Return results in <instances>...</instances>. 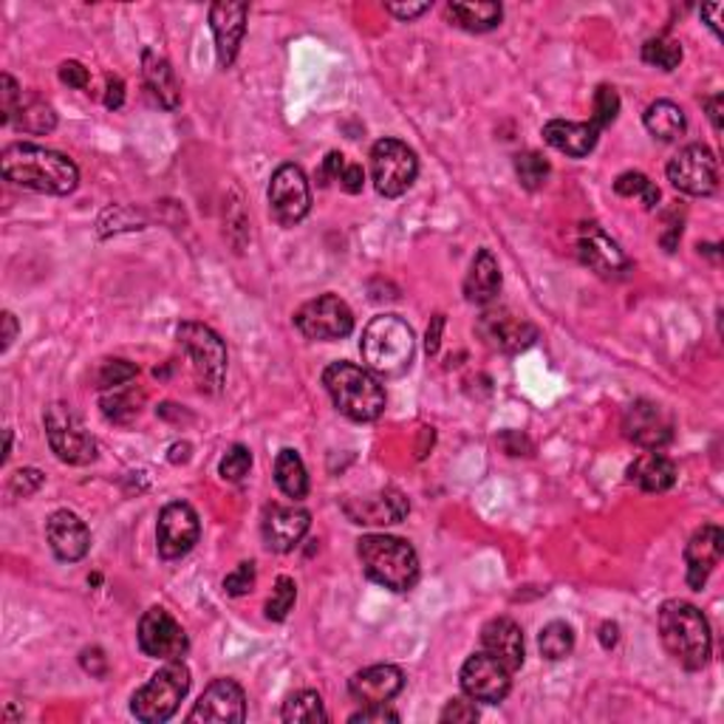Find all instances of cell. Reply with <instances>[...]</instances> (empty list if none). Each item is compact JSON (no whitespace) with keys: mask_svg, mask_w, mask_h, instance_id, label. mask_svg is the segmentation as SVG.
Returning <instances> with one entry per match:
<instances>
[{"mask_svg":"<svg viewBox=\"0 0 724 724\" xmlns=\"http://www.w3.org/2000/svg\"><path fill=\"white\" fill-rule=\"evenodd\" d=\"M549 173H552V165L541 153L526 151L516 156V176L526 190H541L549 181Z\"/></svg>","mask_w":724,"mask_h":724,"instance_id":"39","label":"cell"},{"mask_svg":"<svg viewBox=\"0 0 724 724\" xmlns=\"http://www.w3.org/2000/svg\"><path fill=\"white\" fill-rule=\"evenodd\" d=\"M176 340L193 363L195 382L204 394H218L227 377V345L216 331L195 320H185L176 329Z\"/></svg>","mask_w":724,"mask_h":724,"instance_id":"7","label":"cell"},{"mask_svg":"<svg viewBox=\"0 0 724 724\" xmlns=\"http://www.w3.org/2000/svg\"><path fill=\"white\" fill-rule=\"evenodd\" d=\"M252 470V453L244 445H232L224 453L221 465H218V475L224 481H244L246 473Z\"/></svg>","mask_w":724,"mask_h":724,"instance_id":"44","label":"cell"},{"mask_svg":"<svg viewBox=\"0 0 724 724\" xmlns=\"http://www.w3.org/2000/svg\"><path fill=\"white\" fill-rule=\"evenodd\" d=\"M385 9L394 17H399V21L410 23L417 21V17H422L424 12H431V3H428V0H422V3H388Z\"/></svg>","mask_w":724,"mask_h":724,"instance_id":"53","label":"cell"},{"mask_svg":"<svg viewBox=\"0 0 724 724\" xmlns=\"http://www.w3.org/2000/svg\"><path fill=\"white\" fill-rule=\"evenodd\" d=\"M538 648L541 653H544V660H567L569 653L574 651V628L569 623H563V620H552V623L541 628Z\"/></svg>","mask_w":724,"mask_h":724,"instance_id":"37","label":"cell"},{"mask_svg":"<svg viewBox=\"0 0 724 724\" xmlns=\"http://www.w3.org/2000/svg\"><path fill=\"white\" fill-rule=\"evenodd\" d=\"M722 555H724L722 526L704 524L690 535L688 546H685V567H688L685 581H688V586L694 588V592H702L710 572L722 563Z\"/></svg>","mask_w":724,"mask_h":724,"instance_id":"21","label":"cell"},{"mask_svg":"<svg viewBox=\"0 0 724 724\" xmlns=\"http://www.w3.org/2000/svg\"><path fill=\"white\" fill-rule=\"evenodd\" d=\"M137 373L139 368L134 366V363H128V359H105L100 371H97V388H100V391H114V388L128 385Z\"/></svg>","mask_w":724,"mask_h":724,"instance_id":"42","label":"cell"},{"mask_svg":"<svg viewBox=\"0 0 724 724\" xmlns=\"http://www.w3.org/2000/svg\"><path fill=\"white\" fill-rule=\"evenodd\" d=\"M724 12L722 3H713V7H702V17H708V26L713 29V35L722 37V29H719V15Z\"/></svg>","mask_w":724,"mask_h":724,"instance_id":"61","label":"cell"},{"mask_svg":"<svg viewBox=\"0 0 724 724\" xmlns=\"http://www.w3.org/2000/svg\"><path fill=\"white\" fill-rule=\"evenodd\" d=\"M623 433L628 442L646 450H662L674 439V419L657 402L637 399L625 408Z\"/></svg>","mask_w":724,"mask_h":724,"instance_id":"16","label":"cell"},{"mask_svg":"<svg viewBox=\"0 0 724 724\" xmlns=\"http://www.w3.org/2000/svg\"><path fill=\"white\" fill-rule=\"evenodd\" d=\"M498 292H501V266H498L493 252L479 250L465 278V297L470 303L484 306V303H493Z\"/></svg>","mask_w":724,"mask_h":724,"instance_id":"29","label":"cell"},{"mask_svg":"<svg viewBox=\"0 0 724 724\" xmlns=\"http://www.w3.org/2000/svg\"><path fill=\"white\" fill-rule=\"evenodd\" d=\"M125 102V82L119 77H109V91H105V109H123Z\"/></svg>","mask_w":724,"mask_h":724,"instance_id":"56","label":"cell"},{"mask_svg":"<svg viewBox=\"0 0 724 724\" xmlns=\"http://www.w3.org/2000/svg\"><path fill=\"white\" fill-rule=\"evenodd\" d=\"M617 639H620V625H617V623H602L600 625V646L602 648H614Z\"/></svg>","mask_w":724,"mask_h":724,"instance_id":"60","label":"cell"},{"mask_svg":"<svg viewBox=\"0 0 724 724\" xmlns=\"http://www.w3.org/2000/svg\"><path fill=\"white\" fill-rule=\"evenodd\" d=\"M294 600H297V586L289 574H280L278 581H275L272 597L266 600V620H272V623H283L289 617V611L294 609Z\"/></svg>","mask_w":724,"mask_h":724,"instance_id":"41","label":"cell"},{"mask_svg":"<svg viewBox=\"0 0 724 724\" xmlns=\"http://www.w3.org/2000/svg\"><path fill=\"white\" fill-rule=\"evenodd\" d=\"M405 688V674L396 665H371L363 668L348 679V694L357 699L359 704H388L391 699L402 694Z\"/></svg>","mask_w":724,"mask_h":724,"instance_id":"25","label":"cell"},{"mask_svg":"<svg viewBox=\"0 0 724 724\" xmlns=\"http://www.w3.org/2000/svg\"><path fill=\"white\" fill-rule=\"evenodd\" d=\"M461 690L467 699L481 704H501L512 688V671L493 653L479 651L461 665Z\"/></svg>","mask_w":724,"mask_h":724,"instance_id":"13","label":"cell"},{"mask_svg":"<svg viewBox=\"0 0 724 724\" xmlns=\"http://www.w3.org/2000/svg\"><path fill=\"white\" fill-rule=\"evenodd\" d=\"M447 17H450L459 29L473 31V35H484V31H493L501 26L504 9L501 3H493V0H479V3L453 0V3H447Z\"/></svg>","mask_w":724,"mask_h":724,"instance_id":"31","label":"cell"},{"mask_svg":"<svg viewBox=\"0 0 724 724\" xmlns=\"http://www.w3.org/2000/svg\"><path fill=\"white\" fill-rule=\"evenodd\" d=\"M60 79H63L68 88L82 91V88H88V68L82 63H77V60H68V63L60 65Z\"/></svg>","mask_w":724,"mask_h":724,"instance_id":"51","label":"cell"},{"mask_svg":"<svg viewBox=\"0 0 724 724\" xmlns=\"http://www.w3.org/2000/svg\"><path fill=\"white\" fill-rule=\"evenodd\" d=\"M439 719H442V722H453V724H459V722L470 724L479 719V708H475L473 699H470V702H467V699H450Z\"/></svg>","mask_w":724,"mask_h":724,"instance_id":"49","label":"cell"},{"mask_svg":"<svg viewBox=\"0 0 724 724\" xmlns=\"http://www.w3.org/2000/svg\"><path fill=\"white\" fill-rule=\"evenodd\" d=\"M481 646H484L487 653H493L495 660H501L512 674L521 671V665H524L526 660L524 632H521V625H518L516 620H509V617H495V620H490V623L481 628Z\"/></svg>","mask_w":724,"mask_h":724,"instance_id":"26","label":"cell"},{"mask_svg":"<svg viewBox=\"0 0 724 724\" xmlns=\"http://www.w3.org/2000/svg\"><path fill=\"white\" fill-rule=\"evenodd\" d=\"M100 405L109 422L128 424L139 417V410H142V405H144V394L128 382V385H123V388L105 391Z\"/></svg>","mask_w":724,"mask_h":724,"instance_id":"35","label":"cell"},{"mask_svg":"<svg viewBox=\"0 0 724 724\" xmlns=\"http://www.w3.org/2000/svg\"><path fill=\"white\" fill-rule=\"evenodd\" d=\"M340 187H343L348 195L363 193V187H366V170H363V165H345L343 176H340Z\"/></svg>","mask_w":724,"mask_h":724,"instance_id":"52","label":"cell"},{"mask_svg":"<svg viewBox=\"0 0 724 724\" xmlns=\"http://www.w3.org/2000/svg\"><path fill=\"white\" fill-rule=\"evenodd\" d=\"M137 639L144 657H151V660H181L190 648L179 620L162 606L144 611L142 620H139Z\"/></svg>","mask_w":724,"mask_h":724,"instance_id":"14","label":"cell"},{"mask_svg":"<svg viewBox=\"0 0 724 724\" xmlns=\"http://www.w3.org/2000/svg\"><path fill=\"white\" fill-rule=\"evenodd\" d=\"M275 481H278L280 493L294 498V501H301L308 495V473L306 465H303L301 453L287 447V450L278 453V459H275Z\"/></svg>","mask_w":724,"mask_h":724,"instance_id":"34","label":"cell"},{"mask_svg":"<svg viewBox=\"0 0 724 724\" xmlns=\"http://www.w3.org/2000/svg\"><path fill=\"white\" fill-rule=\"evenodd\" d=\"M600 130L592 123H569V119H552L544 125V142L555 151L567 153L572 158H583L597 148Z\"/></svg>","mask_w":724,"mask_h":724,"instance_id":"27","label":"cell"},{"mask_svg":"<svg viewBox=\"0 0 724 724\" xmlns=\"http://www.w3.org/2000/svg\"><path fill=\"white\" fill-rule=\"evenodd\" d=\"M142 74L144 82L151 88V93L156 97V102L162 109L176 111L181 102V86L179 79H176V72H173V65L167 63L162 54H156L153 49H144L142 54Z\"/></svg>","mask_w":724,"mask_h":724,"instance_id":"30","label":"cell"},{"mask_svg":"<svg viewBox=\"0 0 724 724\" xmlns=\"http://www.w3.org/2000/svg\"><path fill=\"white\" fill-rule=\"evenodd\" d=\"M12 123H15L17 130L23 134H37V137H43V134H51V130L58 128V114L51 109L49 102L40 100L37 93H23L21 102H17L15 116H12Z\"/></svg>","mask_w":724,"mask_h":724,"instance_id":"33","label":"cell"},{"mask_svg":"<svg viewBox=\"0 0 724 724\" xmlns=\"http://www.w3.org/2000/svg\"><path fill=\"white\" fill-rule=\"evenodd\" d=\"M442 329H445V317L436 315L433 317V326L428 329V354H436L439 352V343H442Z\"/></svg>","mask_w":724,"mask_h":724,"instance_id":"59","label":"cell"},{"mask_svg":"<svg viewBox=\"0 0 724 724\" xmlns=\"http://www.w3.org/2000/svg\"><path fill=\"white\" fill-rule=\"evenodd\" d=\"M643 123H646V130L651 134L653 139H660V142H674L685 134L688 128V119H685V111L671 100H657L651 102L643 114Z\"/></svg>","mask_w":724,"mask_h":724,"instance_id":"32","label":"cell"},{"mask_svg":"<svg viewBox=\"0 0 724 724\" xmlns=\"http://www.w3.org/2000/svg\"><path fill=\"white\" fill-rule=\"evenodd\" d=\"M0 170L12 185L46 195H68L79 185V170L72 158L29 142L9 144L0 156Z\"/></svg>","mask_w":724,"mask_h":724,"instance_id":"1","label":"cell"},{"mask_svg":"<svg viewBox=\"0 0 724 724\" xmlns=\"http://www.w3.org/2000/svg\"><path fill=\"white\" fill-rule=\"evenodd\" d=\"M280 719L287 724H317L329 722V713L323 708V699L315 690H301V694L289 696L280 710Z\"/></svg>","mask_w":724,"mask_h":724,"instance_id":"36","label":"cell"},{"mask_svg":"<svg viewBox=\"0 0 724 724\" xmlns=\"http://www.w3.org/2000/svg\"><path fill=\"white\" fill-rule=\"evenodd\" d=\"M479 334L484 338V343L490 348H498V352L516 354L530 348L535 340H538V329L532 323H526L524 317L512 315L507 308H490L484 312L479 320Z\"/></svg>","mask_w":724,"mask_h":724,"instance_id":"19","label":"cell"},{"mask_svg":"<svg viewBox=\"0 0 724 724\" xmlns=\"http://www.w3.org/2000/svg\"><path fill=\"white\" fill-rule=\"evenodd\" d=\"M614 193L623 195V199H634V195H637V199H643L646 209H657V204H660V187L653 185L646 173L639 170L620 173L614 181Z\"/></svg>","mask_w":724,"mask_h":724,"instance_id":"38","label":"cell"},{"mask_svg":"<svg viewBox=\"0 0 724 724\" xmlns=\"http://www.w3.org/2000/svg\"><path fill=\"white\" fill-rule=\"evenodd\" d=\"M43 473L40 470H35V467H26V470H17L15 475H12V481H9V490L15 495H21V498H29V495H35L37 490L43 487Z\"/></svg>","mask_w":724,"mask_h":724,"instance_id":"47","label":"cell"},{"mask_svg":"<svg viewBox=\"0 0 724 724\" xmlns=\"http://www.w3.org/2000/svg\"><path fill=\"white\" fill-rule=\"evenodd\" d=\"M23 91L17 88V82L12 79V74H3L0 77V123L12 125V116H15L17 102H21Z\"/></svg>","mask_w":724,"mask_h":724,"instance_id":"46","label":"cell"},{"mask_svg":"<svg viewBox=\"0 0 724 724\" xmlns=\"http://www.w3.org/2000/svg\"><path fill=\"white\" fill-rule=\"evenodd\" d=\"M617 114H620V93L614 86H600L595 91V105H592V125L597 130L614 125Z\"/></svg>","mask_w":724,"mask_h":724,"instance_id":"43","label":"cell"},{"mask_svg":"<svg viewBox=\"0 0 724 724\" xmlns=\"http://www.w3.org/2000/svg\"><path fill=\"white\" fill-rule=\"evenodd\" d=\"M269 213L280 227H294L312 209V185L297 165H280L269 179Z\"/></svg>","mask_w":724,"mask_h":724,"instance_id":"12","label":"cell"},{"mask_svg":"<svg viewBox=\"0 0 724 724\" xmlns=\"http://www.w3.org/2000/svg\"><path fill=\"white\" fill-rule=\"evenodd\" d=\"M668 181L685 195L704 199L719 190V158L704 144H688L668 162Z\"/></svg>","mask_w":724,"mask_h":724,"instance_id":"11","label":"cell"},{"mask_svg":"<svg viewBox=\"0 0 724 724\" xmlns=\"http://www.w3.org/2000/svg\"><path fill=\"white\" fill-rule=\"evenodd\" d=\"M679 238H682V218L676 221V213H671V216H668L665 230L660 232V244L665 246V252H674L676 244H679Z\"/></svg>","mask_w":724,"mask_h":724,"instance_id":"55","label":"cell"},{"mask_svg":"<svg viewBox=\"0 0 724 724\" xmlns=\"http://www.w3.org/2000/svg\"><path fill=\"white\" fill-rule=\"evenodd\" d=\"M628 481L643 493H668L676 484V465L660 450H648L632 461Z\"/></svg>","mask_w":724,"mask_h":724,"instance_id":"28","label":"cell"},{"mask_svg":"<svg viewBox=\"0 0 724 724\" xmlns=\"http://www.w3.org/2000/svg\"><path fill=\"white\" fill-rule=\"evenodd\" d=\"M15 338H17L15 315H12V312H3V345H0V348H3V352H9V345L15 343Z\"/></svg>","mask_w":724,"mask_h":724,"instance_id":"58","label":"cell"},{"mask_svg":"<svg viewBox=\"0 0 724 724\" xmlns=\"http://www.w3.org/2000/svg\"><path fill=\"white\" fill-rule=\"evenodd\" d=\"M419 176V158L402 139H380L371 148V179L377 193L399 199L414 187Z\"/></svg>","mask_w":724,"mask_h":724,"instance_id":"8","label":"cell"},{"mask_svg":"<svg viewBox=\"0 0 724 724\" xmlns=\"http://www.w3.org/2000/svg\"><path fill=\"white\" fill-rule=\"evenodd\" d=\"M363 572L377 586L391 592H410L419 581V555L408 541L396 535H363L357 541Z\"/></svg>","mask_w":724,"mask_h":724,"instance_id":"5","label":"cell"},{"mask_svg":"<svg viewBox=\"0 0 724 724\" xmlns=\"http://www.w3.org/2000/svg\"><path fill=\"white\" fill-rule=\"evenodd\" d=\"M308 526H312V516L303 507H280V504L266 507L264 521H261L266 549L280 555L292 552L294 546L306 538Z\"/></svg>","mask_w":724,"mask_h":724,"instance_id":"22","label":"cell"},{"mask_svg":"<svg viewBox=\"0 0 724 724\" xmlns=\"http://www.w3.org/2000/svg\"><path fill=\"white\" fill-rule=\"evenodd\" d=\"M255 577H258L255 563H252V560H244V563H238L236 572H230L224 577V592L230 597L250 595L252 588H255Z\"/></svg>","mask_w":724,"mask_h":724,"instance_id":"45","label":"cell"},{"mask_svg":"<svg viewBox=\"0 0 724 724\" xmlns=\"http://www.w3.org/2000/svg\"><path fill=\"white\" fill-rule=\"evenodd\" d=\"M722 105H724L722 93H713V97L704 100V109H708L710 123H713V130H716V134H722Z\"/></svg>","mask_w":724,"mask_h":724,"instance_id":"57","label":"cell"},{"mask_svg":"<svg viewBox=\"0 0 724 724\" xmlns=\"http://www.w3.org/2000/svg\"><path fill=\"white\" fill-rule=\"evenodd\" d=\"M345 165H348V162H345L343 153L331 151L329 156L323 158V165H320V173H317V181H320V187H326V185H329V181H340V176H343Z\"/></svg>","mask_w":724,"mask_h":724,"instance_id":"50","label":"cell"},{"mask_svg":"<svg viewBox=\"0 0 724 724\" xmlns=\"http://www.w3.org/2000/svg\"><path fill=\"white\" fill-rule=\"evenodd\" d=\"M577 252H581L583 264L606 280L625 278V272L632 269V261L625 258L620 244L597 224H583L581 236H577Z\"/></svg>","mask_w":724,"mask_h":724,"instance_id":"17","label":"cell"},{"mask_svg":"<svg viewBox=\"0 0 724 724\" xmlns=\"http://www.w3.org/2000/svg\"><path fill=\"white\" fill-rule=\"evenodd\" d=\"M246 15H250L246 3H224V0H218V3L209 7V26H213V35H216L218 63L224 68H230L236 63L241 40L246 35Z\"/></svg>","mask_w":724,"mask_h":724,"instance_id":"24","label":"cell"},{"mask_svg":"<svg viewBox=\"0 0 724 724\" xmlns=\"http://www.w3.org/2000/svg\"><path fill=\"white\" fill-rule=\"evenodd\" d=\"M643 60L660 72H674L682 63V46L671 37H651L646 46H643Z\"/></svg>","mask_w":724,"mask_h":724,"instance_id":"40","label":"cell"},{"mask_svg":"<svg viewBox=\"0 0 724 724\" xmlns=\"http://www.w3.org/2000/svg\"><path fill=\"white\" fill-rule=\"evenodd\" d=\"M343 512L352 524L388 526L399 524L402 518L410 512V504L399 490L385 487L380 493L363 495V498H348V501H343Z\"/></svg>","mask_w":724,"mask_h":724,"instance_id":"20","label":"cell"},{"mask_svg":"<svg viewBox=\"0 0 724 724\" xmlns=\"http://www.w3.org/2000/svg\"><path fill=\"white\" fill-rule=\"evenodd\" d=\"M294 326L306 340L334 343V340H345L354 331V312L343 297L329 292L303 303L294 315Z\"/></svg>","mask_w":724,"mask_h":724,"instance_id":"10","label":"cell"},{"mask_svg":"<svg viewBox=\"0 0 724 724\" xmlns=\"http://www.w3.org/2000/svg\"><path fill=\"white\" fill-rule=\"evenodd\" d=\"M201 538L199 512L187 501H173L158 512L156 546L165 560L185 558Z\"/></svg>","mask_w":724,"mask_h":724,"instance_id":"15","label":"cell"},{"mask_svg":"<svg viewBox=\"0 0 724 724\" xmlns=\"http://www.w3.org/2000/svg\"><path fill=\"white\" fill-rule=\"evenodd\" d=\"M660 639L665 651L679 662L685 671H702L713 651L708 617L699 606L688 600H665L657 614Z\"/></svg>","mask_w":724,"mask_h":724,"instance_id":"2","label":"cell"},{"mask_svg":"<svg viewBox=\"0 0 724 724\" xmlns=\"http://www.w3.org/2000/svg\"><path fill=\"white\" fill-rule=\"evenodd\" d=\"M46 439H49L51 450L65 465H91L97 459V442L91 433L86 431L82 419L72 410V405L65 402H54L43 417Z\"/></svg>","mask_w":724,"mask_h":724,"instance_id":"9","label":"cell"},{"mask_svg":"<svg viewBox=\"0 0 724 724\" xmlns=\"http://www.w3.org/2000/svg\"><path fill=\"white\" fill-rule=\"evenodd\" d=\"M323 385L334 408L352 422H377L385 414V388L380 385V377H373L368 368L343 363V359L331 363L323 371Z\"/></svg>","mask_w":724,"mask_h":724,"instance_id":"4","label":"cell"},{"mask_svg":"<svg viewBox=\"0 0 724 724\" xmlns=\"http://www.w3.org/2000/svg\"><path fill=\"white\" fill-rule=\"evenodd\" d=\"M348 722H352V724H359V722H363V724L399 722V713L388 708V704H363V710L352 713V716H348Z\"/></svg>","mask_w":724,"mask_h":724,"instance_id":"48","label":"cell"},{"mask_svg":"<svg viewBox=\"0 0 724 724\" xmlns=\"http://www.w3.org/2000/svg\"><path fill=\"white\" fill-rule=\"evenodd\" d=\"M187 694H190V671L181 660H170L151 676V682H144L130 696V713L144 724H162L176 716Z\"/></svg>","mask_w":724,"mask_h":724,"instance_id":"6","label":"cell"},{"mask_svg":"<svg viewBox=\"0 0 724 724\" xmlns=\"http://www.w3.org/2000/svg\"><path fill=\"white\" fill-rule=\"evenodd\" d=\"M46 538H49L51 552L58 555V560H63V563H77L91 549V532H88L86 521L72 509L51 512L49 521H46Z\"/></svg>","mask_w":724,"mask_h":724,"instance_id":"23","label":"cell"},{"mask_svg":"<svg viewBox=\"0 0 724 724\" xmlns=\"http://www.w3.org/2000/svg\"><path fill=\"white\" fill-rule=\"evenodd\" d=\"M246 719V694L236 679L209 682L207 690L199 696L195 708L190 710L187 722H244Z\"/></svg>","mask_w":724,"mask_h":724,"instance_id":"18","label":"cell"},{"mask_svg":"<svg viewBox=\"0 0 724 724\" xmlns=\"http://www.w3.org/2000/svg\"><path fill=\"white\" fill-rule=\"evenodd\" d=\"M79 662H82V668H86L91 676H105V671H109V660H105L102 648H86Z\"/></svg>","mask_w":724,"mask_h":724,"instance_id":"54","label":"cell"},{"mask_svg":"<svg viewBox=\"0 0 724 724\" xmlns=\"http://www.w3.org/2000/svg\"><path fill=\"white\" fill-rule=\"evenodd\" d=\"M359 354L368 371L380 380H396L408 373L417 357V338L402 317L380 315L363 331Z\"/></svg>","mask_w":724,"mask_h":724,"instance_id":"3","label":"cell"}]
</instances>
